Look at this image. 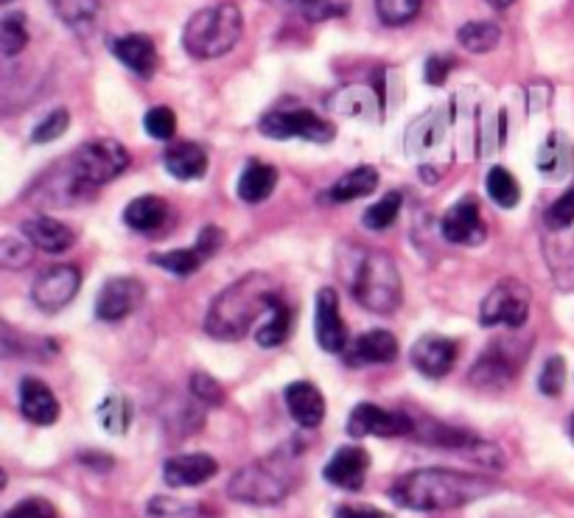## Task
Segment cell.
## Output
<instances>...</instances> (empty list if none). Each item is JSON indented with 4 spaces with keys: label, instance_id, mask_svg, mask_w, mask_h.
<instances>
[{
    "label": "cell",
    "instance_id": "30bf717a",
    "mask_svg": "<svg viewBox=\"0 0 574 518\" xmlns=\"http://www.w3.org/2000/svg\"><path fill=\"white\" fill-rule=\"evenodd\" d=\"M351 438H407L415 434V420L407 412H393L376 404H356L347 418Z\"/></svg>",
    "mask_w": 574,
    "mask_h": 518
},
{
    "label": "cell",
    "instance_id": "816d5d0a",
    "mask_svg": "<svg viewBox=\"0 0 574 518\" xmlns=\"http://www.w3.org/2000/svg\"><path fill=\"white\" fill-rule=\"evenodd\" d=\"M291 3L300 9H311V7H317V3H325V0H291Z\"/></svg>",
    "mask_w": 574,
    "mask_h": 518
},
{
    "label": "cell",
    "instance_id": "db71d44e",
    "mask_svg": "<svg viewBox=\"0 0 574 518\" xmlns=\"http://www.w3.org/2000/svg\"><path fill=\"white\" fill-rule=\"evenodd\" d=\"M572 440H574V418H572Z\"/></svg>",
    "mask_w": 574,
    "mask_h": 518
},
{
    "label": "cell",
    "instance_id": "44dd1931",
    "mask_svg": "<svg viewBox=\"0 0 574 518\" xmlns=\"http://www.w3.org/2000/svg\"><path fill=\"white\" fill-rule=\"evenodd\" d=\"M163 166L174 179H199L208 174V152L194 141H172L163 152Z\"/></svg>",
    "mask_w": 574,
    "mask_h": 518
},
{
    "label": "cell",
    "instance_id": "52a82bcc",
    "mask_svg": "<svg viewBox=\"0 0 574 518\" xmlns=\"http://www.w3.org/2000/svg\"><path fill=\"white\" fill-rule=\"evenodd\" d=\"M261 135L272 141H291L303 137L309 143H331L336 137V126L311 110H280L269 112L258 121Z\"/></svg>",
    "mask_w": 574,
    "mask_h": 518
},
{
    "label": "cell",
    "instance_id": "4dcf8cb0",
    "mask_svg": "<svg viewBox=\"0 0 574 518\" xmlns=\"http://www.w3.org/2000/svg\"><path fill=\"white\" fill-rule=\"evenodd\" d=\"M485 188H488V197L505 210L516 208V205L521 202L519 179L512 177L505 166H494L488 174H485Z\"/></svg>",
    "mask_w": 574,
    "mask_h": 518
},
{
    "label": "cell",
    "instance_id": "ac0fdd59",
    "mask_svg": "<svg viewBox=\"0 0 574 518\" xmlns=\"http://www.w3.org/2000/svg\"><path fill=\"white\" fill-rule=\"evenodd\" d=\"M284 401L291 418L303 429H317L325 420V398L311 382H295L284 389Z\"/></svg>",
    "mask_w": 574,
    "mask_h": 518
},
{
    "label": "cell",
    "instance_id": "ffe728a7",
    "mask_svg": "<svg viewBox=\"0 0 574 518\" xmlns=\"http://www.w3.org/2000/svg\"><path fill=\"white\" fill-rule=\"evenodd\" d=\"M112 54L141 79H152L157 70V48L146 34H126L112 40Z\"/></svg>",
    "mask_w": 574,
    "mask_h": 518
},
{
    "label": "cell",
    "instance_id": "d4e9b609",
    "mask_svg": "<svg viewBox=\"0 0 574 518\" xmlns=\"http://www.w3.org/2000/svg\"><path fill=\"white\" fill-rule=\"evenodd\" d=\"M398 359V340L389 331H367L353 342V362L389 364Z\"/></svg>",
    "mask_w": 574,
    "mask_h": 518
},
{
    "label": "cell",
    "instance_id": "6da1fadb",
    "mask_svg": "<svg viewBox=\"0 0 574 518\" xmlns=\"http://www.w3.org/2000/svg\"><path fill=\"white\" fill-rule=\"evenodd\" d=\"M496 491V482L479 474L451 469H418L398 476L389 487V499L404 510L443 513L479 502Z\"/></svg>",
    "mask_w": 574,
    "mask_h": 518
},
{
    "label": "cell",
    "instance_id": "f5cc1de1",
    "mask_svg": "<svg viewBox=\"0 0 574 518\" xmlns=\"http://www.w3.org/2000/svg\"><path fill=\"white\" fill-rule=\"evenodd\" d=\"M485 3H490L494 9H507V7H512L516 0H485Z\"/></svg>",
    "mask_w": 574,
    "mask_h": 518
},
{
    "label": "cell",
    "instance_id": "f35d334b",
    "mask_svg": "<svg viewBox=\"0 0 574 518\" xmlns=\"http://www.w3.org/2000/svg\"><path fill=\"white\" fill-rule=\"evenodd\" d=\"M543 222H547V228L550 230H555V233H563L566 228H572L574 224V183L561 194V197L555 199V202L550 205V208H547V213H543Z\"/></svg>",
    "mask_w": 574,
    "mask_h": 518
},
{
    "label": "cell",
    "instance_id": "ba28073f",
    "mask_svg": "<svg viewBox=\"0 0 574 518\" xmlns=\"http://www.w3.org/2000/svg\"><path fill=\"white\" fill-rule=\"evenodd\" d=\"M527 317H530V289L516 278L496 284L479 306V320L485 328H521L527 322Z\"/></svg>",
    "mask_w": 574,
    "mask_h": 518
},
{
    "label": "cell",
    "instance_id": "7dc6e473",
    "mask_svg": "<svg viewBox=\"0 0 574 518\" xmlns=\"http://www.w3.org/2000/svg\"><path fill=\"white\" fill-rule=\"evenodd\" d=\"M334 518H393V516L371 505H342L336 507Z\"/></svg>",
    "mask_w": 574,
    "mask_h": 518
},
{
    "label": "cell",
    "instance_id": "5bb4252c",
    "mask_svg": "<svg viewBox=\"0 0 574 518\" xmlns=\"http://www.w3.org/2000/svg\"><path fill=\"white\" fill-rule=\"evenodd\" d=\"M371 471V454L362 445H342L328 460L322 476L328 485L340 487V491H362Z\"/></svg>",
    "mask_w": 574,
    "mask_h": 518
},
{
    "label": "cell",
    "instance_id": "f1b7e54d",
    "mask_svg": "<svg viewBox=\"0 0 574 518\" xmlns=\"http://www.w3.org/2000/svg\"><path fill=\"white\" fill-rule=\"evenodd\" d=\"M96 418H99V423L104 432L118 434V438H121V434L130 432L132 407L121 393H110L104 401L99 404V409H96Z\"/></svg>",
    "mask_w": 574,
    "mask_h": 518
},
{
    "label": "cell",
    "instance_id": "681fc988",
    "mask_svg": "<svg viewBox=\"0 0 574 518\" xmlns=\"http://www.w3.org/2000/svg\"><path fill=\"white\" fill-rule=\"evenodd\" d=\"M347 12V3H340V7H336V3H317V7H311V9H306V18L309 20H325V18H334V14H345Z\"/></svg>",
    "mask_w": 574,
    "mask_h": 518
},
{
    "label": "cell",
    "instance_id": "60d3db41",
    "mask_svg": "<svg viewBox=\"0 0 574 518\" xmlns=\"http://www.w3.org/2000/svg\"><path fill=\"white\" fill-rule=\"evenodd\" d=\"M563 384H566V362H563V356H550L543 362L541 376H538V389L555 398L563 393Z\"/></svg>",
    "mask_w": 574,
    "mask_h": 518
},
{
    "label": "cell",
    "instance_id": "4fadbf2b",
    "mask_svg": "<svg viewBox=\"0 0 574 518\" xmlns=\"http://www.w3.org/2000/svg\"><path fill=\"white\" fill-rule=\"evenodd\" d=\"M317 345L325 353H342L347 348V326L342 322L340 297L336 289L322 286L317 291V320H314Z\"/></svg>",
    "mask_w": 574,
    "mask_h": 518
},
{
    "label": "cell",
    "instance_id": "f907efd6",
    "mask_svg": "<svg viewBox=\"0 0 574 518\" xmlns=\"http://www.w3.org/2000/svg\"><path fill=\"white\" fill-rule=\"evenodd\" d=\"M79 460H81V463L93 465V469H101V471L112 469V456H107V454H99V451H90V454H81Z\"/></svg>",
    "mask_w": 574,
    "mask_h": 518
},
{
    "label": "cell",
    "instance_id": "7c38bea8",
    "mask_svg": "<svg viewBox=\"0 0 574 518\" xmlns=\"http://www.w3.org/2000/svg\"><path fill=\"white\" fill-rule=\"evenodd\" d=\"M440 233H443L445 241L451 244H465V247H476L485 241L488 230H485V222H482V210L476 197H463L457 202L451 205L445 210L443 222H440Z\"/></svg>",
    "mask_w": 574,
    "mask_h": 518
},
{
    "label": "cell",
    "instance_id": "8d00e7d4",
    "mask_svg": "<svg viewBox=\"0 0 574 518\" xmlns=\"http://www.w3.org/2000/svg\"><path fill=\"white\" fill-rule=\"evenodd\" d=\"M34 258V244L29 239H18V235H7L0 241V266L7 269H20V266H29Z\"/></svg>",
    "mask_w": 574,
    "mask_h": 518
},
{
    "label": "cell",
    "instance_id": "8fae6325",
    "mask_svg": "<svg viewBox=\"0 0 574 518\" xmlns=\"http://www.w3.org/2000/svg\"><path fill=\"white\" fill-rule=\"evenodd\" d=\"M143 297H146V286L137 278H126V275L110 278L96 297V317L104 322L126 320L141 309Z\"/></svg>",
    "mask_w": 574,
    "mask_h": 518
},
{
    "label": "cell",
    "instance_id": "bcb514c9",
    "mask_svg": "<svg viewBox=\"0 0 574 518\" xmlns=\"http://www.w3.org/2000/svg\"><path fill=\"white\" fill-rule=\"evenodd\" d=\"M222 244H224V230L208 224V228L199 230V239H197V244H194V247H197L199 253H202V258L208 261L219 253V247H222Z\"/></svg>",
    "mask_w": 574,
    "mask_h": 518
},
{
    "label": "cell",
    "instance_id": "7bdbcfd3",
    "mask_svg": "<svg viewBox=\"0 0 574 518\" xmlns=\"http://www.w3.org/2000/svg\"><path fill=\"white\" fill-rule=\"evenodd\" d=\"M70 126V112L68 110H54L51 115H45V121H40L32 132L34 143H51L56 137H63Z\"/></svg>",
    "mask_w": 574,
    "mask_h": 518
},
{
    "label": "cell",
    "instance_id": "7402d4cb",
    "mask_svg": "<svg viewBox=\"0 0 574 518\" xmlns=\"http://www.w3.org/2000/svg\"><path fill=\"white\" fill-rule=\"evenodd\" d=\"M23 235L43 253H68L76 244V233L54 217H34L23 224Z\"/></svg>",
    "mask_w": 574,
    "mask_h": 518
},
{
    "label": "cell",
    "instance_id": "2e32d148",
    "mask_svg": "<svg viewBox=\"0 0 574 518\" xmlns=\"http://www.w3.org/2000/svg\"><path fill=\"white\" fill-rule=\"evenodd\" d=\"M507 342H496V345H490L488 351L482 353L479 362L474 364V371H471V382L476 384V387H507V384L512 382V378L519 376V359L512 356L510 351H507Z\"/></svg>",
    "mask_w": 574,
    "mask_h": 518
},
{
    "label": "cell",
    "instance_id": "4316f807",
    "mask_svg": "<svg viewBox=\"0 0 574 518\" xmlns=\"http://www.w3.org/2000/svg\"><path fill=\"white\" fill-rule=\"evenodd\" d=\"M378 188V172L373 166H356L347 174H342L331 188L334 202H353V199L371 197Z\"/></svg>",
    "mask_w": 574,
    "mask_h": 518
},
{
    "label": "cell",
    "instance_id": "c3c4849f",
    "mask_svg": "<svg viewBox=\"0 0 574 518\" xmlns=\"http://www.w3.org/2000/svg\"><path fill=\"white\" fill-rule=\"evenodd\" d=\"M179 513H186V505H179V502L166 499V496H157V499L148 502V516H179Z\"/></svg>",
    "mask_w": 574,
    "mask_h": 518
},
{
    "label": "cell",
    "instance_id": "d6986e66",
    "mask_svg": "<svg viewBox=\"0 0 574 518\" xmlns=\"http://www.w3.org/2000/svg\"><path fill=\"white\" fill-rule=\"evenodd\" d=\"M20 412L34 426H51L59 418V401H56L48 384L29 376L20 382Z\"/></svg>",
    "mask_w": 574,
    "mask_h": 518
},
{
    "label": "cell",
    "instance_id": "1f68e13d",
    "mask_svg": "<svg viewBox=\"0 0 574 518\" xmlns=\"http://www.w3.org/2000/svg\"><path fill=\"white\" fill-rule=\"evenodd\" d=\"M291 331V311L284 300L275 306V311L269 315V320L255 331V340H258L261 348H278L289 340Z\"/></svg>",
    "mask_w": 574,
    "mask_h": 518
},
{
    "label": "cell",
    "instance_id": "8992f818",
    "mask_svg": "<svg viewBox=\"0 0 574 518\" xmlns=\"http://www.w3.org/2000/svg\"><path fill=\"white\" fill-rule=\"evenodd\" d=\"M126 168H130V152L112 137H96L76 148L68 174L74 188H99L112 183Z\"/></svg>",
    "mask_w": 574,
    "mask_h": 518
},
{
    "label": "cell",
    "instance_id": "9a60e30c",
    "mask_svg": "<svg viewBox=\"0 0 574 518\" xmlns=\"http://www.w3.org/2000/svg\"><path fill=\"white\" fill-rule=\"evenodd\" d=\"M409 359L418 367V373H423L427 378H443L457 362V342L440 337V333H427L415 342Z\"/></svg>",
    "mask_w": 574,
    "mask_h": 518
},
{
    "label": "cell",
    "instance_id": "e0dca14e",
    "mask_svg": "<svg viewBox=\"0 0 574 518\" xmlns=\"http://www.w3.org/2000/svg\"><path fill=\"white\" fill-rule=\"evenodd\" d=\"M219 474V463L210 454H177L163 465L168 487H197Z\"/></svg>",
    "mask_w": 574,
    "mask_h": 518
},
{
    "label": "cell",
    "instance_id": "11a10c76",
    "mask_svg": "<svg viewBox=\"0 0 574 518\" xmlns=\"http://www.w3.org/2000/svg\"><path fill=\"white\" fill-rule=\"evenodd\" d=\"M0 3H12V0H0Z\"/></svg>",
    "mask_w": 574,
    "mask_h": 518
},
{
    "label": "cell",
    "instance_id": "7a4b0ae2",
    "mask_svg": "<svg viewBox=\"0 0 574 518\" xmlns=\"http://www.w3.org/2000/svg\"><path fill=\"white\" fill-rule=\"evenodd\" d=\"M284 300L278 291V280L266 272H250L241 275L235 284L219 291L217 300L210 302L208 317H205V331L213 340L235 342L244 340L264 315H272L275 306Z\"/></svg>",
    "mask_w": 574,
    "mask_h": 518
},
{
    "label": "cell",
    "instance_id": "74e56055",
    "mask_svg": "<svg viewBox=\"0 0 574 518\" xmlns=\"http://www.w3.org/2000/svg\"><path fill=\"white\" fill-rule=\"evenodd\" d=\"M423 0H376V12L384 25H404L418 18Z\"/></svg>",
    "mask_w": 574,
    "mask_h": 518
},
{
    "label": "cell",
    "instance_id": "9c48e42d",
    "mask_svg": "<svg viewBox=\"0 0 574 518\" xmlns=\"http://www.w3.org/2000/svg\"><path fill=\"white\" fill-rule=\"evenodd\" d=\"M79 286L81 272L74 264L48 266V269L40 272L37 278H34L32 300L45 315H56V311H63L79 295Z\"/></svg>",
    "mask_w": 574,
    "mask_h": 518
},
{
    "label": "cell",
    "instance_id": "484cf974",
    "mask_svg": "<svg viewBox=\"0 0 574 518\" xmlns=\"http://www.w3.org/2000/svg\"><path fill=\"white\" fill-rule=\"evenodd\" d=\"M574 166V143L563 132H552L538 152V168L547 177H566Z\"/></svg>",
    "mask_w": 574,
    "mask_h": 518
},
{
    "label": "cell",
    "instance_id": "ee69618b",
    "mask_svg": "<svg viewBox=\"0 0 574 518\" xmlns=\"http://www.w3.org/2000/svg\"><path fill=\"white\" fill-rule=\"evenodd\" d=\"M3 518H56V507L51 505L48 499L34 496V499H25L20 502V505H14Z\"/></svg>",
    "mask_w": 574,
    "mask_h": 518
},
{
    "label": "cell",
    "instance_id": "ab89813d",
    "mask_svg": "<svg viewBox=\"0 0 574 518\" xmlns=\"http://www.w3.org/2000/svg\"><path fill=\"white\" fill-rule=\"evenodd\" d=\"M143 126H146L148 137H155V141H174L177 118H174L172 107H152L143 118Z\"/></svg>",
    "mask_w": 574,
    "mask_h": 518
},
{
    "label": "cell",
    "instance_id": "83f0119b",
    "mask_svg": "<svg viewBox=\"0 0 574 518\" xmlns=\"http://www.w3.org/2000/svg\"><path fill=\"white\" fill-rule=\"evenodd\" d=\"M331 110L351 118H376L378 101L371 87H345V90H340V93L334 96Z\"/></svg>",
    "mask_w": 574,
    "mask_h": 518
},
{
    "label": "cell",
    "instance_id": "f6af8a7d",
    "mask_svg": "<svg viewBox=\"0 0 574 518\" xmlns=\"http://www.w3.org/2000/svg\"><path fill=\"white\" fill-rule=\"evenodd\" d=\"M451 68H454V59H451V56L432 54L427 59V65H423V79H427L429 85L440 87L445 81V76L451 74Z\"/></svg>",
    "mask_w": 574,
    "mask_h": 518
},
{
    "label": "cell",
    "instance_id": "b9f144b4",
    "mask_svg": "<svg viewBox=\"0 0 574 518\" xmlns=\"http://www.w3.org/2000/svg\"><path fill=\"white\" fill-rule=\"evenodd\" d=\"M191 393L197 401H202V407H222L224 404V387L208 373H194Z\"/></svg>",
    "mask_w": 574,
    "mask_h": 518
},
{
    "label": "cell",
    "instance_id": "3957f363",
    "mask_svg": "<svg viewBox=\"0 0 574 518\" xmlns=\"http://www.w3.org/2000/svg\"><path fill=\"white\" fill-rule=\"evenodd\" d=\"M300 476H303V454L295 443H286L235 471L228 485V496L241 505H280L300 485Z\"/></svg>",
    "mask_w": 574,
    "mask_h": 518
},
{
    "label": "cell",
    "instance_id": "836d02e7",
    "mask_svg": "<svg viewBox=\"0 0 574 518\" xmlns=\"http://www.w3.org/2000/svg\"><path fill=\"white\" fill-rule=\"evenodd\" d=\"M401 208H404V194L389 191V194H384L376 205H371V208L365 210L362 222H365L367 230H376V233H382V230H387L389 224L396 222L398 213H401Z\"/></svg>",
    "mask_w": 574,
    "mask_h": 518
},
{
    "label": "cell",
    "instance_id": "f546056e",
    "mask_svg": "<svg viewBox=\"0 0 574 518\" xmlns=\"http://www.w3.org/2000/svg\"><path fill=\"white\" fill-rule=\"evenodd\" d=\"M501 29L490 20H474V23H465L457 32V43L463 45L468 54H488L499 45Z\"/></svg>",
    "mask_w": 574,
    "mask_h": 518
},
{
    "label": "cell",
    "instance_id": "cb8c5ba5",
    "mask_svg": "<svg viewBox=\"0 0 574 518\" xmlns=\"http://www.w3.org/2000/svg\"><path fill=\"white\" fill-rule=\"evenodd\" d=\"M278 186V168L264 161H250L239 177V199L247 205L264 202Z\"/></svg>",
    "mask_w": 574,
    "mask_h": 518
},
{
    "label": "cell",
    "instance_id": "277c9868",
    "mask_svg": "<svg viewBox=\"0 0 574 518\" xmlns=\"http://www.w3.org/2000/svg\"><path fill=\"white\" fill-rule=\"evenodd\" d=\"M244 32V18L241 9L230 0L213 3L208 9H199L186 23L183 32V45L194 59H217V56L230 54Z\"/></svg>",
    "mask_w": 574,
    "mask_h": 518
},
{
    "label": "cell",
    "instance_id": "603a6c76",
    "mask_svg": "<svg viewBox=\"0 0 574 518\" xmlns=\"http://www.w3.org/2000/svg\"><path fill=\"white\" fill-rule=\"evenodd\" d=\"M168 217H172V208H168L166 199L155 197V194L132 199L124 210L126 228H132L135 233H143V235H155L157 230L166 228Z\"/></svg>",
    "mask_w": 574,
    "mask_h": 518
},
{
    "label": "cell",
    "instance_id": "d590c367",
    "mask_svg": "<svg viewBox=\"0 0 574 518\" xmlns=\"http://www.w3.org/2000/svg\"><path fill=\"white\" fill-rule=\"evenodd\" d=\"M29 45V29H25L23 12H9L0 23V51L3 56H18Z\"/></svg>",
    "mask_w": 574,
    "mask_h": 518
},
{
    "label": "cell",
    "instance_id": "5b68a950",
    "mask_svg": "<svg viewBox=\"0 0 574 518\" xmlns=\"http://www.w3.org/2000/svg\"><path fill=\"white\" fill-rule=\"evenodd\" d=\"M351 291L373 315H393L404 300L401 272L387 253H367L353 272Z\"/></svg>",
    "mask_w": 574,
    "mask_h": 518
},
{
    "label": "cell",
    "instance_id": "e575fe53",
    "mask_svg": "<svg viewBox=\"0 0 574 518\" xmlns=\"http://www.w3.org/2000/svg\"><path fill=\"white\" fill-rule=\"evenodd\" d=\"M152 264L172 272V275H179V278H188V275H194V272L205 264V258L197 247H188V250H172V253L152 255Z\"/></svg>",
    "mask_w": 574,
    "mask_h": 518
},
{
    "label": "cell",
    "instance_id": "d6a6232c",
    "mask_svg": "<svg viewBox=\"0 0 574 518\" xmlns=\"http://www.w3.org/2000/svg\"><path fill=\"white\" fill-rule=\"evenodd\" d=\"M54 9L63 23H68L76 32H85V29H93L99 0H54Z\"/></svg>",
    "mask_w": 574,
    "mask_h": 518
}]
</instances>
